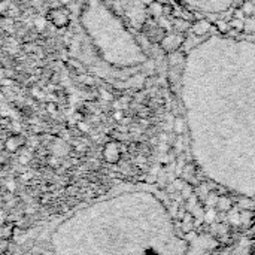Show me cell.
<instances>
[{"instance_id":"cell-1","label":"cell","mask_w":255,"mask_h":255,"mask_svg":"<svg viewBox=\"0 0 255 255\" xmlns=\"http://www.w3.org/2000/svg\"><path fill=\"white\" fill-rule=\"evenodd\" d=\"M9 255H194V245L161 188L123 182L28 224Z\"/></svg>"},{"instance_id":"cell-2","label":"cell","mask_w":255,"mask_h":255,"mask_svg":"<svg viewBox=\"0 0 255 255\" xmlns=\"http://www.w3.org/2000/svg\"><path fill=\"white\" fill-rule=\"evenodd\" d=\"M215 255H255V238H242Z\"/></svg>"},{"instance_id":"cell-3","label":"cell","mask_w":255,"mask_h":255,"mask_svg":"<svg viewBox=\"0 0 255 255\" xmlns=\"http://www.w3.org/2000/svg\"><path fill=\"white\" fill-rule=\"evenodd\" d=\"M208 28H209V25H208L206 22L203 24V21H202V22H199V25H197V27H194V31H196L197 34H202V33H203V31H206Z\"/></svg>"}]
</instances>
